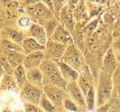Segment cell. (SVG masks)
<instances>
[{
  "instance_id": "obj_5",
  "label": "cell",
  "mask_w": 120,
  "mask_h": 112,
  "mask_svg": "<svg viewBox=\"0 0 120 112\" xmlns=\"http://www.w3.org/2000/svg\"><path fill=\"white\" fill-rule=\"evenodd\" d=\"M21 89L20 96L24 100V103H30L34 105H39L40 100L43 95V89L34 86L29 82H26Z\"/></svg>"
},
{
  "instance_id": "obj_9",
  "label": "cell",
  "mask_w": 120,
  "mask_h": 112,
  "mask_svg": "<svg viewBox=\"0 0 120 112\" xmlns=\"http://www.w3.org/2000/svg\"><path fill=\"white\" fill-rule=\"evenodd\" d=\"M50 40H52L56 42L64 44L66 46H69L73 43V39H72V36L70 31L61 24H60L57 26V28L54 31L53 35H52Z\"/></svg>"
},
{
  "instance_id": "obj_1",
  "label": "cell",
  "mask_w": 120,
  "mask_h": 112,
  "mask_svg": "<svg viewBox=\"0 0 120 112\" xmlns=\"http://www.w3.org/2000/svg\"><path fill=\"white\" fill-rule=\"evenodd\" d=\"M39 69L42 71L43 86H54L65 90L68 83L61 76L56 62L52 60L44 59Z\"/></svg>"
},
{
  "instance_id": "obj_20",
  "label": "cell",
  "mask_w": 120,
  "mask_h": 112,
  "mask_svg": "<svg viewBox=\"0 0 120 112\" xmlns=\"http://www.w3.org/2000/svg\"><path fill=\"white\" fill-rule=\"evenodd\" d=\"M13 79L15 83L17 85L18 88H22L25 83L27 82V79H26V70L23 65L18 66L17 68L14 69L12 73Z\"/></svg>"
},
{
  "instance_id": "obj_13",
  "label": "cell",
  "mask_w": 120,
  "mask_h": 112,
  "mask_svg": "<svg viewBox=\"0 0 120 112\" xmlns=\"http://www.w3.org/2000/svg\"><path fill=\"white\" fill-rule=\"evenodd\" d=\"M117 60L116 58L112 48H109L103 60V71L112 75L117 69Z\"/></svg>"
},
{
  "instance_id": "obj_19",
  "label": "cell",
  "mask_w": 120,
  "mask_h": 112,
  "mask_svg": "<svg viewBox=\"0 0 120 112\" xmlns=\"http://www.w3.org/2000/svg\"><path fill=\"white\" fill-rule=\"evenodd\" d=\"M59 20H60V24L65 26L69 31L73 28V11L71 10L67 5H65L64 7L61 9L59 15Z\"/></svg>"
},
{
  "instance_id": "obj_16",
  "label": "cell",
  "mask_w": 120,
  "mask_h": 112,
  "mask_svg": "<svg viewBox=\"0 0 120 112\" xmlns=\"http://www.w3.org/2000/svg\"><path fill=\"white\" fill-rule=\"evenodd\" d=\"M26 79H27V82H29L30 84L38 88L43 89L42 74L39 68L26 70Z\"/></svg>"
},
{
  "instance_id": "obj_29",
  "label": "cell",
  "mask_w": 120,
  "mask_h": 112,
  "mask_svg": "<svg viewBox=\"0 0 120 112\" xmlns=\"http://www.w3.org/2000/svg\"><path fill=\"white\" fill-rule=\"evenodd\" d=\"M116 58L117 60V62H120V40H116L113 43V48H112Z\"/></svg>"
},
{
  "instance_id": "obj_8",
  "label": "cell",
  "mask_w": 120,
  "mask_h": 112,
  "mask_svg": "<svg viewBox=\"0 0 120 112\" xmlns=\"http://www.w3.org/2000/svg\"><path fill=\"white\" fill-rule=\"evenodd\" d=\"M65 91H66L67 95L70 97V99L73 100L79 108H86L85 95L83 94L82 90L80 89L77 81L68 83L66 89H65Z\"/></svg>"
},
{
  "instance_id": "obj_2",
  "label": "cell",
  "mask_w": 120,
  "mask_h": 112,
  "mask_svg": "<svg viewBox=\"0 0 120 112\" xmlns=\"http://www.w3.org/2000/svg\"><path fill=\"white\" fill-rule=\"evenodd\" d=\"M113 78L112 75L101 71L98 78V84L97 88V107L104 106L110 99L113 92Z\"/></svg>"
},
{
  "instance_id": "obj_30",
  "label": "cell",
  "mask_w": 120,
  "mask_h": 112,
  "mask_svg": "<svg viewBox=\"0 0 120 112\" xmlns=\"http://www.w3.org/2000/svg\"><path fill=\"white\" fill-rule=\"evenodd\" d=\"M31 24H32V23H31V19L29 17H22L19 19V25L22 28H28L29 29Z\"/></svg>"
},
{
  "instance_id": "obj_33",
  "label": "cell",
  "mask_w": 120,
  "mask_h": 112,
  "mask_svg": "<svg viewBox=\"0 0 120 112\" xmlns=\"http://www.w3.org/2000/svg\"><path fill=\"white\" fill-rule=\"evenodd\" d=\"M118 76L120 78V72L118 73ZM117 88H118V92L120 93V79L118 80V83H117Z\"/></svg>"
},
{
  "instance_id": "obj_14",
  "label": "cell",
  "mask_w": 120,
  "mask_h": 112,
  "mask_svg": "<svg viewBox=\"0 0 120 112\" xmlns=\"http://www.w3.org/2000/svg\"><path fill=\"white\" fill-rule=\"evenodd\" d=\"M1 38H5L9 41L13 42L16 44L22 45V42L25 38L24 34L16 29H14L11 27H5L0 31Z\"/></svg>"
},
{
  "instance_id": "obj_21",
  "label": "cell",
  "mask_w": 120,
  "mask_h": 112,
  "mask_svg": "<svg viewBox=\"0 0 120 112\" xmlns=\"http://www.w3.org/2000/svg\"><path fill=\"white\" fill-rule=\"evenodd\" d=\"M0 51L1 52H18V53H24L21 45L16 44L5 38L0 39Z\"/></svg>"
},
{
  "instance_id": "obj_11",
  "label": "cell",
  "mask_w": 120,
  "mask_h": 112,
  "mask_svg": "<svg viewBox=\"0 0 120 112\" xmlns=\"http://www.w3.org/2000/svg\"><path fill=\"white\" fill-rule=\"evenodd\" d=\"M28 31L30 34V37L34 38L37 42H39L41 45L45 47V45L47 44L49 41V38L42 25L35 24V23H32Z\"/></svg>"
},
{
  "instance_id": "obj_32",
  "label": "cell",
  "mask_w": 120,
  "mask_h": 112,
  "mask_svg": "<svg viewBox=\"0 0 120 112\" xmlns=\"http://www.w3.org/2000/svg\"><path fill=\"white\" fill-rule=\"evenodd\" d=\"M3 72H4V70L0 67V81H1V79H2V76H3Z\"/></svg>"
},
{
  "instance_id": "obj_22",
  "label": "cell",
  "mask_w": 120,
  "mask_h": 112,
  "mask_svg": "<svg viewBox=\"0 0 120 112\" xmlns=\"http://www.w3.org/2000/svg\"><path fill=\"white\" fill-rule=\"evenodd\" d=\"M86 100V108L89 110H94L97 107V96H96V89L95 87L92 86L88 91V93L85 96Z\"/></svg>"
},
{
  "instance_id": "obj_3",
  "label": "cell",
  "mask_w": 120,
  "mask_h": 112,
  "mask_svg": "<svg viewBox=\"0 0 120 112\" xmlns=\"http://www.w3.org/2000/svg\"><path fill=\"white\" fill-rule=\"evenodd\" d=\"M32 5H28L27 6V13L30 16V19L33 21H36L35 24H39L38 22L44 24L49 19L54 16L52 10L46 6V4L42 2H30Z\"/></svg>"
},
{
  "instance_id": "obj_4",
  "label": "cell",
  "mask_w": 120,
  "mask_h": 112,
  "mask_svg": "<svg viewBox=\"0 0 120 112\" xmlns=\"http://www.w3.org/2000/svg\"><path fill=\"white\" fill-rule=\"evenodd\" d=\"M62 62L66 63L69 66L72 67L74 70L79 71L82 70L83 67V56L79 50V48L72 43L67 46L66 51L60 60Z\"/></svg>"
},
{
  "instance_id": "obj_34",
  "label": "cell",
  "mask_w": 120,
  "mask_h": 112,
  "mask_svg": "<svg viewBox=\"0 0 120 112\" xmlns=\"http://www.w3.org/2000/svg\"><path fill=\"white\" fill-rule=\"evenodd\" d=\"M0 39H1V35H0Z\"/></svg>"
},
{
  "instance_id": "obj_10",
  "label": "cell",
  "mask_w": 120,
  "mask_h": 112,
  "mask_svg": "<svg viewBox=\"0 0 120 112\" xmlns=\"http://www.w3.org/2000/svg\"><path fill=\"white\" fill-rule=\"evenodd\" d=\"M45 59V55L43 51H39L35 53H30L27 55H24V59L23 62V66L25 70L29 69H35L40 68L42 62Z\"/></svg>"
},
{
  "instance_id": "obj_24",
  "label": "cell",
  "mask_w": 120,
  "mask_h": 112,
  "mask_svg": "<svg viewBox=\"0 0 120 112\" xmlns=\"http://www.w3.org/2000/svg\"><path fill=\"white\" fill-rule=\"evenodd\" d=\"M39 107L44 112H57V108L54 106L53 103L49 100L44 93H43L42 99L40 100Z\"/></svg>"
},
{
  "instance_id": "obj_18",
  "label": "cell",
  "mask_w": 120,
  "mask_h": 112,
  "mask_svg": "<svg viewBox=\"0 0 120 112\" xmlns=\"http://www.w3.org/2000/svg\"><path fill=\"white\" fill-rule=\"evenodd\" d=\"M1 52V51H0ZM4 53L6 61L13 70L17 68L18 66L23 65V62L24 59V54L18 52H2Z\"/></svg>"
},
{
  "instance_id": "obj_12",
  "label": "cell",
  "mask_w": 120,
  "mask_h": 112,
  "mask_svg": "<svg viewBox=\"0 0 120 112\" xmlns=\"http://www.w3.org/2000/svg\"><path fill=\"white\" fill-rule=\"evenodd\" d=\"M56 63L60 69V74L62 78L65 80L67 83L75 82L77 81L79 76V72L74 70L72 67L69 66L68 64L62 62L61 61H56Z\"/></svg>"
},
{
  "instance_id": "obj_26",
  "label": "cell",
  "mask_w": 120,
  "mask_h": 112,
  "mask_svg": "<svg viewBox=\"0 0 120 112\" xmlns=\"http://www.w3.org/2000/svg\"><path fill=\"white\" fill-rule=\"evenodd\" d=\"M0 67L4 70L5 71H6L7 73H13V70L12 68H11V66L9 65L8 63V62L6 61V57H5V55H4V53H2V52H0Z\"/></svg>"
},
{
  "instance_id": "obj_15",
  "label": "cell",
  "mask_w": 120,
  "mask_h": 112,
  "mask_svg": "<svg viewBox=\"0 0 120 112\" xmlns=\"http://www.w3.org/2000/svg\"><path fill=\"white\" fill-rule=\"evenodd\" d=\"M21 46H22L23 53L24 55L35 53V52H39V51H44V49H45L44 46L41 45L39 42H37L34 38H32L30 36L24 38Z\"/></svg>"
},
{
  "instance_id": "obj_31",
  "label": "cell",
  "mask_w": 120,
  "mask_h": 112,
  "mask_svg": "<svg viewBox=\"0 0 120 112\" xmlns=\"http://www.w3.org/2000/svg\"><path fill=\"white\" fill-rule=\"evenodd\" d=\"M97 24H98V20H97V19L96 20H94V21H92V22H90V24L86 26V28H85V32H86L88 35L92 34V33H93V31L96 29Z\"/></svg>"
},
{
  "instance_id": "obj_6",
  "label": "cell",
  "mask_w": 120,
  "mask_h": 112,
  "mask_svg": "<svg viewBox=\"0 0 120 112\" xmlns=\"http://www.w3.org/2000/svg\"><path fill=\"white\" fill-rule=\"evenodd\" d=\"M66 48L67 46L64 44L56 42L52 40H49L47 44L45 45V49L43 51L44 55H45V59L52 60L54 62L60 61L66 51Z\"/></svg>"
},
{
  "instance_id": "obj_7",
  "label": "cell",
  "mask_w": 120,
  "mask_h": 112,
  "mask_svg": "<svg viewBox=\"0 0 120 112\" xmlns=\"http://www.w3.org/2000/svg\"><path fill=\"white\" fill-rule=\"evenodd\" d=\"M43 93L51 100L56 108L57 107H63V101L66 99L65 93L66 91L62 89L57 88L54 86H43Z\"/></svg>"
},
{
  "instance_id": "obj_27",
  "label": "cell",
  "mask_w": 120,
  "mask_h": 112,
  "mask_svg": "<svg viewBox=\"0 0 120 112\" xmlns=\"http://www.w3.org/2000/svg\"><path fill=\"white\" fill-rule=\"evenodd\" d=\"M24 112H44L39 105L24 103Z\"/></svg>"
},
{
  "instance_id": "obj_23",
  "label": "cell",
  "mask_w": 120,
  "mask_h": 112,
  "mask_svg": "<svg viewBox=\"0 0 120 112\" xmlns=\"http://www.w3.org/2000/svg\"><path fill=\"white\" fill-rule=\"evenodd\" d=\"M60 24V21H59V19L56 18L55 16H53L52 18L49 19L47 22H45L44 24H42L43 28H44L45 32H46V35H47V36H48L49 40L51 39L52 35H53L54 31L56 30L57 26H58Z\"/></svg>"
},
{
  "instance_id": "obj_28",
  "label": "cell",
  "mask_w": 120,
  "mask_h": 112,
  "mask_svg": "<svg viewBox=\"0 0 120 112\" xmlns=\"http://www.w3.org/2000/svg\"><path fill=\"white\" fill-rule=\"evenodd\" d=\"M74 14V16L77 18V19H80L82 17H85L86 15V10H85L84 6H80V2L79 3L78 6L76 7V9L73 11Z\"/></svg>"
},
{
  "instance_id": "obj_17",
  "label": "cell",
  "mask_w": 120,
  "mask_h": 112,
  "mask_svg": "<svg viewBox=\"0 0 120 112\" xmlns=\"http://www.w3.org/2000/svg\"><path fill=\"white\" fill-rule=\"evenodd\" d=\"M82 72L79 73V79L77 81V83L79 86L80 89L82 90L83 94L86 96V94L88 93V91L90 90V89L94 86L91 84V76L90 74V71L89 70L85 67L84 70H81Z\"/></svg>"
},
{
  "instance_id": "obj_25",
  "label": "cell",
  "mask_w": 120,
  "mask_h": 112,
  "mask_svg": "<svg viewBox=\"0 0 120 112\" xmlns=\"http://www.w3.org/2000/svg\"><path fill=\"white\" fill-rule=\"evenodd\" d=\"M63 108L70 112H79V107L68 97L63 101Z\"/></svg>"
}]
</instances>
